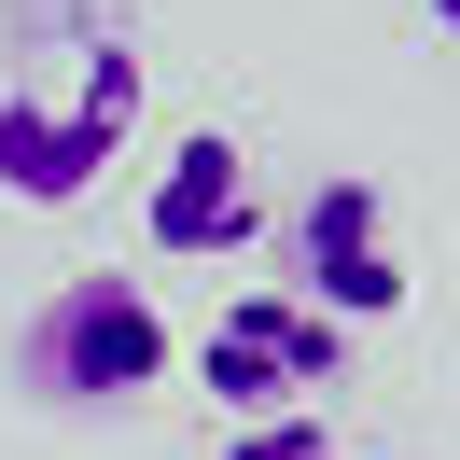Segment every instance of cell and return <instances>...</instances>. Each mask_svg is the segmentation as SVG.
<instances>
[{
    "label": "cell",
    "instance_id": "6da1fadb",
    "mask_svg": "<svg viewBox=\"0 0 460 460\" xmlns=\"http://www.w3.org/2000/svg\"><path fill=\"white\" fill-rule=\"evenodd\" d=\"M0 196L70 209L140 140V42L126 0H0Z\"/></svg>",
    "mask_w": 460,
    "mask_h": 460
},
{
    "label": "cell",
    "instance_id": "7a4b0ae2",
    "mask_svg": "<svg viewBox=\"0 0 460 460\" xmlns=\"http://www.w3.org/2000/svg\"><path fill=\"white\" fill-rule=\"evenodd\" d=\"M154 376H168V307L140 279H112V265L57 279L14 321V391L42 419H126V404H154Z\"/></svg>",
    "mask_w": 460,
    "mask_h": 460
},
{
    "label": "cell",
    "instance_id": "3957f363",
    "mask_svg": "<svg viewBox=\"0 0 460 460\" xmlns=\"http://www.w3.org/2000/svg\"><path fill=\"white\" fill-rule=\"evenodd\" d=\"M279 293H293V307H321L335 335H349V321H391V307H404L391 196H376L363 168H321L307 196L279 209Z\"/></svg>",
    "mask_w": 460,
    "mask_h": 460
},
{
    "label": "cell",
    "instance_id": "277c9868",
    "mask_svg": "<svg viewBox=\"0 0 460 460\" xmlns=\"http://www.w3.org/2000/svg\"><path fill=\"white\" fill-rule=\"evenodd\" d=\"M196 376H209L224 419H307V391L349 376V335L321 307H293V293H237V307L196 335Z\"/></svg>",
    "mask_w": 460,
    "mask_h": 460
},
{
    "label": "cell",
    "instance_id": "5b68a950",
    "mask_svg": "<svg viewBox=\"0 0 460 460\" xmlns=\"http://www.w3.org/2000/svg\"><path fill=\"white\" fill-rule=\"evenodd\" d=\"M140 237H154L168 265H224V252H252V237H265L252 154H237L224 126H196V140H168V168H154V196H140Z\"/></svg>",
    "mask_w": 460,
    "mask_h": 460
},
{
    "label": "cell",
    "instance_id": "8992f818",
    "mask_svg": "<svg viewBox=\"0 0 460 460\" xmlns=\"http://www.w3.org/2000/svg\"><path fill=\"white\" fill-rule=\"evenodd\" d=\"M224 460H349V447H335V419H237Z\"/></svg>",
    "mask_w": 460,
    "mask_h": 460
},
{
    "label": "cell",
    "instance_id": "52a82bcc",
    "mask_svg": "<svg viewBox=\"0 0 460 460\" xmlns=\"http://www.w3.org/2000/svg\"><path fill=\"white\" fill-rule=\"evenodd\" d=\"M432 29H447V42H460V0H432Z\"/></svg>",
    "mask_w": 460,
    "mask_h": 460
}]
</instances>
